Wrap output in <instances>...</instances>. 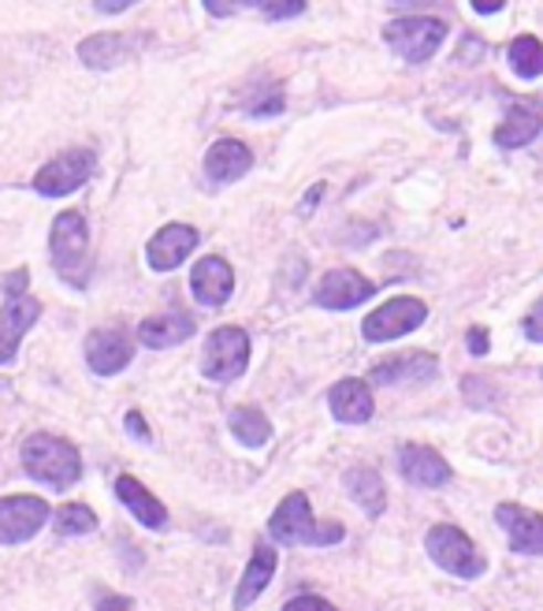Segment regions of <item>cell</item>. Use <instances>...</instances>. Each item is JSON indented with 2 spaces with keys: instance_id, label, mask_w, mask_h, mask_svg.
Instances as JSON below:
<instances>
[{
  "instance_id": "cell-1",
  "label": "cell",
  "mask_w": 543,
  "mask_h": 611,
  "mask_svg": "<svg viewBox=\"0 0 543 611\" xmlns=\"http://www.w3.org/2000/svg\"><path fill=\"white\" fill-rule=\"evenodd\" d=\"M23 470L34 477V481L56 488L64 493L82 477V455L79 447L64 441V436H53V433H34L23 441Z\"/></svg>"
},
{
  "instance_id": "cell-2",
  "label": "cell",
  "mask_w": 543,
  "mask_h": 611,
  "mask_svg": "<svg viewBox=\"0 0 543 611\" xmlns=\"http://www.w3.org/2000/svg\"><path fill=\"white\" fill-rule=\"evenodd\" d=\"M269 534H272V541H280V545L332 548V545H343L346 529L340 522H316L313 511H310V500H305V493H291L272 511Z\"/></svg>"
},
{
  "instance_id": "cell-3",
  "label": "cell",
  "mask_w": 543,
  "mask_h": 611,
  "mask_svg": "<svg viewBox=\"0 0 543 611\" xmlns=\"http://www.w3.org/2000/svg\"><path fill=\"white\" fill-rule=\"evenodd\" d=\"M49 250H53L56 277L71 288H86L90 280V228L79 209L60 213L49 231Z\"/></svg>"
},
{
  "instance_id": "cell-4",
  "label": "cell",
  "mask_w": 543,
  "mask_h": 611,
  "mask_svg": "<svg viewBox=\"0 0 543 611\" xmlns=\"http://www.w3.org/2000/svg\"><path fill=\"white\" fill-rule=\"evenodd\" d=\"M425 548H428V556H432V563L443 567L447 574H455V578H480L488 570L484 556L477 552V545L469 541L466 529H458L450 522H439L428 529Z\"/></svg>"
},
{
  "instance_id": "cell-5",
  "label": "cell",
  "mask_w": 543,
  "mask_h": 611,
  "mask_svg": "<svg viewBox=\"0 0 543 611\" xmlns=\"http://www.w3.org/2000/svg\"><path fill=\"white\" fill-rule=\"evenodd\" d=\"M250 365V335L239 324H220V329L209 332L205 340V359H201V373L217 384L239 381Z\"/></svg>"
},
{
  "instance_id": "cell-6",
  "label": "cell",
  "mask_w": 543,
  "mask_h": 611,
  "mask_svg": "<svg viewBox=\"0 0 543 611\" xmlns=\"http://www.w3.org/2000/svg\"><path fill=\"white\" fill-rule=\"evenodd\" d=\"M447 38V23L432 15H406L395 19V23L384 27V42L395 49L398 56L409 60V64H425V60L436 56V49L443 45Z\"/></svg>"
},
{
  "instance_id": "cell-7",
  "label": "cell",
  "mask_w": 543,
  "mask_h": 611,
  "mask_svg": "<svg viewBox=\"0 0 543 611\" xmlns=\"http://www.w3.org/2000/svg\"><path fill=\"white\" fill-rule=\"evenodd\" d=\"M428 318V306L414 294H398V299H387L380 310H373L362 321V335L368 343H391L403 340V335L417 332Z\"/></svg>"
},
{
  "instance_id": "cell-8",
  "label": "cell",
  "mask_w": 543,
  "mask_h": 611,
  "mask_svg": "<svg viewBox=\"0 0 543 611\" xmlns=\"http://www.w3.org/2000/svg\"><path fill=\"white\" fill-rule=\"evenodd\" d=\"M53 518V507H49L41 496H0V545H27L30 537L41 534V526Z\"/></svg>"
},
{
  "instance_id": "cell-9",
  "label": "cell",
  "mask_w": 543,
  "mask_h": 611,
  "mask_svg": "<svg viewBox=\"0 0 543 611\" xmlns=\"http://www.w3.org/2000/svg\"><path fill=\"white\" fill-rule=\"evenodd\" d=\"M94 165H97V157L90 149H67V153H60V157L49 160L45 168H38L34 190L45 198H64L94 176Z\"/></svg>"
},
{
  "instance_id": "cell-10",
  "label": "cell",
  "mask_w": 543,
  "mask_h": 611,
  "mask_svg": "<svg viewBox=\"0 0 543 611\" xmlns=\"http://www.w3.org/2000/svg\"><path fill=\"white\" fill-rule=\"evenodd\" d=\"M373 294H376V283L368 277H362L354 269H335L316 283L313 302L324 306V310H354V306L368 302Z\"/></svg>"
},
{
  "instance_id": "cell-11",
  "label": "cell",
  "mask_w": 543,
  "mask_h": 611,
  "mask_svg": "<svg viewBox=\"0 0 543 611\" xmlns=\"http://www.w3.org/2000/svg\"><path fill=\"white\" fill-rule=\"evenodd\" d=\"M198 242H201V236H198V228H190V224H164L146 247L149 269H157V272L179 269V265L198 250Z\"/></svg>"
},
{
  "instance_id": "cell-12",
  "label": "cell",
  "mask_w": 543,
  "mask_h": 611,
  "mask_svg": "<svg viewBox=\"0 0 543 611\" xmlns=\"http://www.w3.org/2000/svg\"><path fill=\"white\" fill-rule=\"evenodd\" d=\"M135 359V343L123 329H97L86 335V365L97 376H116Z\"/></svg>"
},
{
  "instance_id": "cell-13",
  "label": "cell",
  "mask_w": 543,
  "mask_h": 611,
  "mask_svg": "<svg viewBox=\"0 0 543 611\" xmlns=\"http://www.w3.org/2000/svg\"><path fill=\"white\" fill-rule=\"evenodd\" d=\"M495 522L503 526L507 541L518 556H543V515L521 504H499Z\"/></svg>"
},
{
  "instance_id": "cell-14",
  "label": "cell",
  "mask_w": 543,
  "mask_h": 611,
  "mask_svg": "<svg viewBox=\"0 0 543 611\" xmlns=\"http://www.w3.org/2000/svg\"><path fill=\"white\" fill-rule=\"evenodd\" d=\"M398 470H403L406 481L417 488H443L450 477H455L447 458L428 444H403V452H398Z\"/></svg>"
},
{
  "instance_id": "cell-15",
  "label": "cell",
  "mask_w": 543,
  "mask_h": 611,
  "mask_svg": "<svg viewBox=\"0 0 543 611\" xmlns=\"http://www.w3.org/2000/svg\"><path fill=\"white\" fill-rule=\"evenodd\" d=\"M41 318V302L23 294V299H8V306L0 310V365L15 362L19 343L23 335L34 329V321Z\"/></svg>"
},
{
  "instance_id": "cell-16",
  "label": "cell",
  "mask_w": 543,
  "mask_h": 611,
  "mask_svg": "<svg viewBox=\"0 0 543 611\" xmlns=\"http://www.w3.org/2000/svg\"><path fill=\"white\" fill-rule=\"evenodd\" d=\"M327 406H332V417L343 425H362L373 417L376 411V400H373V389L357 376H346V381H335L332 392H327Z\"/></svg>"
},
{
  "instance_id": "cell-17",
  "label": "cell",
  "mask_w": 543,
  "mask_h": 611,
  "mask_svg": "<svg viewBox=\"0 0 543 611\" xmlns=\"http://www.w3.org/2000/svg\"><path fill=\"white\" fill-rule=\"evenodd\" d=\"M543 131V105L540 101H514V105L507 108L503 124L495 127V146L503 149H521L529 146L532 138H536Z\"/></svg>"
},
{
  "instance_id": "cell-18",
  "label": "cell",
  "mask_w": 543,
  "mask_h": 611,
  "mask_svg": "<svg viewBox=\"0 0 543 611\" xmlns=\"http://www.w3.org/2000/svg\"><path fill=\"white\" fill-rule=\"evenodd\" d=\"M275 563H280V556H275L272 545H264V541L253 545L250 563H246L239 586H234V600H231L234 611H246V608L253 604V600H258V597L264 593V589H269L272 574H275Z\"/></svg>"
},
{
  "instance_id": "cell-19",
  "label": "cell",
  "mask_w": 543,
  "mask_h": 611,
  "mask_svg": "<svg viewBox=\"0 0 543 611\" xmlns=\"http://www.w3.org/2000/svg\"><path fill=\"white\" fill-rule=\"evenodd\" d=\"M439 373V359L428 351H414V354H395V359H384L373 365V381L376 384H425Z\"/></svg>"
},
{
  "instance_id": "cell-20",
  "label": "cell",
  "mask_w": 543,
  "mask_h": 611,
  "mask_svg": "<svg viewBox=\"0 0 543 611\" xmlns=\"http://www.w3.org/2000/svg\"><path fill=\"white\" fill-rule=\"evenodd\" d=\"M116 500L127 507V511L135 515L142 526L153 529V534L168 529V507H164L157 496H153L149 488L138 481V477H130V474L116 477Z\"/></svg>"
},
{
  "instance_id": "cell-21",
  "label": "cell",
  "mask_w": 543,
  "mask_h": 611,
  "mask_svg": "<svg viewBox=\"0 0 543 611\" xmlns=\"http://www.w3.org/2000/svg\"><path fill=\"white\" fill-rule=\"evenodd\" d=\"M190 291L201 306H223L234 291V269L223 258H201L190 272Z\"/></svg>"
},
{
  "instance_id": "cell-22",
  "label": "cell",
  "mask_w": 543,
  "mask_h": 611,
  "mask_svg": "<svg viewBox=\"0 0 543 611\" xmlns=\"http://www.w3.org/2000/svg\"><path fill=\"white\" fill-rule=\"evenodd\" d=\"M253 168V153L239 138H217L205 153V176L212 183H234Z\"/></svg>"
},
{
  "instance_id": "cell-23",
  "label": "cell",
  "mask_w": 543,
  "mask_h": 611,
  "mask_svg": "<svg viewBox=\"0 0 543 611\" xmlns=\"http://www.w3.org/2000/svg\"><path fill=\"white\" fill-rule=\"evenodd\" d=\"M142 42H146L142 34H94L79 45V60L94 71H108L127 56H135Z\"/></svg>"
},
{
  "instance_id": "cell-24",
  "label": "cell",
  "mask_w": 543,
  "mask_h": 611,
  "mask_svg": "<svg viewBox=\"0 0 543 611\" xmlns=\"http://www.w3.org/2000/svg\"><path fill=\"white\" fill-rule=\"evenodd\" d=\"M194 332H198V324H194V318H187V313H157V318H146L138 324V340L153 351L187 343Z\"/></svg>"
},
{
  "instance_id": "cell-25",
  "label": "cell",
  "mask_w": 543,
  "mask_h": 611,
  "mask_svg": "<svg viewBox=\"0 0 543 611\" xmlns=\"http://www.w3.org/2000/svg\"><path fill=\"white\" fill-rule=\"evenodd\" d=\"M343 485L351 493L354 504H362V511L368 518H380L384 507H387V488H384V477L373 470V466H354V470L343 474Z\"/></svg>"
},
{
  "instance_id": "cell-26",
  "label": "cell",
  "mask_w": 543,
  "mask_h": 611,
  "mask_svg": "<svg viewBox=\"0 0 543 611\" xmlns=\"http://www.w3.org/2000/svg\"><path fill=\"white\" fill-rule=\"evenodd\" d=\"M228 425H231V433L239 436V444L246 447H264L272 441V422L258 411V406H234L228 414Z\"/></svg>"
},
{
  "instance_id": "cell-27",
  "label": "cell",
  "mask_w": 543,
  "mask_h": 611,
  "mask_svg": "<svg viewBox=\"0 0 543 611\" xmlns=\"http://www.w3.org/2000/svg\"><path fill=\"white\" fill-rule=\"evenodd\" d=\"M510 68L518 79H540L543 75V42L532 34H521L510 42Z\"/></svg>"
},
{
  "instance_id": "cell-28",
  "label": "cell",
  "mask_w": 543,
  "mask_h": 611,
  "mask_svg": "<svg viewBox=\"0 0 543 611\" xmlns=\"http://www.w3.org/2000/svg\"><path fill=\"white\" fill-rule=\"evenodd\" d=\"M97 529V515L86 504H64L56 511V534L64 537H86Z\"/></svg>"
},
{
  "instance_id": "cell-29",
  "label": "cell",
  "mask_w": 543,
  "mask_h": 611,
  "mask_svg": "<svg viewBox=\"0 0 543 611\" xmlns=\"http://www.w3.org/2000/svg\"><path fill=\"white\" fill-rule=\"evenodd\" d=\"M205 4V12H209L212 19H231V15H239V12H261V4L264 0H201Z\"/></svg>"
},
{
  "instance_id": "cell-30",
  "label": "cell",
  "mask_w": 543,
  "mask_h": 611,
  "mask_svg": "<svg viewBox=\"0 0 543 611\" xmlns=\"http://www.w3.org/2000/svg\"><path fill=\"white\" fill-rule=\"evenodd\" d=\"M305 12V0H264L261 4V15L272 19V23H280V19H294Z\"/></svg>"
},
{
  "instance_id": "cell-31",
  "label": "cell",
  "mask_w": 543,
  "mask_h": 611,
  "mask_svg": "<svg viewBox=\"0 0 543 611\" xmlns=\"http://www.w3.org/2000/svg\"><path fill=\"white\" fill-rule=\"evenodd\" d=\"M521 329L532 343H543V299H536V306L525 313V321H521Z\"/></svg>"
},
{
  "instance_id": "cell-32",
  "label": "cell",
  "mask_w": 543,
  "mask_h": 611,
  "mask_svg": "<svg viewBox=\"0 0 543 611\" xmlns=\"http://www.w3.org/2000/svg\"><path fill=\"white\" fill-rule=\"evenodd\" d=\"M283 611H340L335 604H327L324 597H313V593H305V597H294V600H286Z\"/></svg>"
},
{
  "instance_id": "cell-33",
  "label": "cell",
  "mask_w": 543,
  "mask_h": 611,
  "mask_svg": "<svg viewBox=\"0 0 543 611\" xmlns=\"http://www.w3.org/2000/svg\"><path fill=\"white\" fill-rule=\"evenodd\" d=\"M27 280H30V272H27V269L8 272V277H4V294H8V299H23Z\"/></svg>"
},
{
  "instance_id": "cell-34",
  "label": "cell",
  "mask_w": 543,
  "mask_h": 611,
  "mask_svg": "<svg viewBox=\"0 0 543 611\" xmlns=\"http://www.w3.org/2000/svg\"><path fill=\"white\" fill-rule=\"evenodd\" d=\"M94 611H135L127 597H116V593H101L97 597V608Z\"/></svg>"
},
{
  "instance_id": "cell-35",
  "label": "cell",
  "mask_w": 543,
  "mask_h": 611,
  "mask_svg": "<svg viewBox=\"0 0 543 611\" xmlns=\"http://www.w3.org/2000/svg\"><path fill=\"white\" fill-rule=\"evenodd\" d=\"M127 433L135 436V441H149V425H146V417H142L138 411L127 414Z\"/></svg>"
},
{
  "instance_id": "cell-36",
  "label": "cell",
  "mask_w": 543,
  "mask_h": 611,
  "mask_svg": "<svg viewBox=\"0 0 543 611\" xmlns=\"http://www.w3.org/2000/svg\"><path fill=\"white\" fill-rule=\"evenodd\" d=\"M130 4H138V0H94V8H97V12H105V15H119V12H127Z\"/></svg>"
},
{
  "instance_id": "cell-37",
  "label": "cell",
  "mask_w": 543,
  "mask_h": 611,
  "mask_svg": "<svg viewBox=\"0 0 543 611\" xmlns=\"http://www.w3.org/2000/svg\"><path fill=\"white\" fill-rule=\"evenodd\" d=\"M488 332L484 329H469V351L473 354H488Z\"/></svg>"
},
{
  "instance_id": "cell-38",
  "label": "cell",
  "mask_w": 543,
  "mask_h": 611,
  "mask_svg": "<svg viewBox=\"0 0 543 611\" xmlns=\"http://www.w3.org/2000/svg\"><path fill=\"white\" fill-rule=\"evenodd\" d=\"M469 4H473L480 15H495V12H503L507 8V0H469Z\"/></svg>"
},
{
  "instance_id": "cell-39",
  "label": "cell",
  "mask_w": 543,
  "mask_h": 611,
  "mask_svg": "<svg viewBox=\"0 0 543 611\" xmlns=\"http://www.w3.org/2000/svg\"><path fill=\"white\" fill-rule=\"evenodd\" d=\"M321 195H324V187H313L310 195H305V201H302V213H310V209L316 206V198H321Z\"/></svg>"
}]
</instances>
